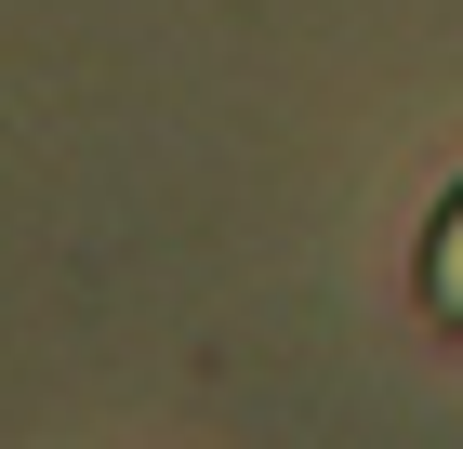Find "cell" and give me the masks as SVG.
<instances>
[{
  "label": "cell",
  "instance_id": "obj_1",
  "mask_svg": "<svg viewBox=\"0 0 463 449\" xmlns=\"http://www.w3.org/2000/svg\"><path fill=\"white\" fill-rule=\"evenodd\" d=\"M424 304H437V317H463V185H450V211L424 225Z\"/></svg>",
  "mask_w": 463,
  "mask_h": 449
}]
</instances>
